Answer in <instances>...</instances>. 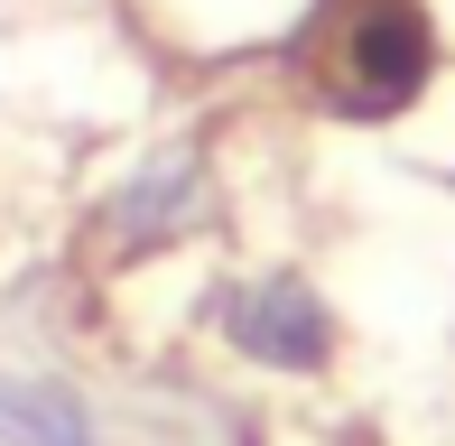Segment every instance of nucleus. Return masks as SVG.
Here are the masks:
<instances>
[{
	"instance_id": "1",
	"label": "nucleus",
	"mask_w": 455,
	"mask_h": 446,
	"mask_svg": "<svg viewBox=\"0 0 455 446\" xmlns=\"http://www.w3.org/2000/svg\"><path fill=\"white\" fill-rule=\"evenodd\" d=\"M437 75V28L419 0H354L335 28V103L344 112H400Z\"/></svg>"
},
{
	"instance_id": "2",
	"label": "nucleus",
	"mask_w": 455,
	"mask_h": 446,
	"mask_svg": "<svg viewBox=\"0 0 455 446\" xmlns=\"http://www.w3.org/2000/svg\"><path fill=\"white\" fill-rule=\"evenodd\" d=\"M223 326H233V344L251 362H270V372H325V354H335V316H325V298L298 289V279L242 289Z\"/></svg>"
},
{
	"instance_id": "3",
	"label": "nucleus",
	"mask_w": 455,
	"mask_h": 446,
	"mask_svg": "<svg viewBox=\"0 0 455 446\" xmlns=\"http://www.w3.org/2000/svg\"><path fill=\"white\" fill-rule=\"evenodd\" d=\"M196 187H204L196 158H158V168L121 195V233H131L121 251H158V242H177V223L196 214Z\"/></svg>"
},
{
	"instance_id": "4",
	"label": "nucleus",
	"mask_w": 455,
	"mask_h": 446,
	"mask_svg": "<svg viewBox=\"0 0 455 446\" xmlns=\"http://www.w3.org/2000/svg\"><path fill=\"white\" fill-rule=\"evenodd\" d=\"M0 428H10L19 446H84L75 400L47 391V381H0Z\"/></svg>"
}]
</instances>
